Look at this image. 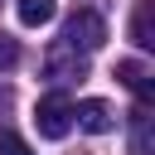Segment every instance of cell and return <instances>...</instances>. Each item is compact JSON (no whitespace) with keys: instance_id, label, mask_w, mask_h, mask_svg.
<instances>
[{"instance_id":"obj_10","label":"cell","mask_w":155,"mask_h":155,"mask_svg":"<svg viewBox=\"0 0 155 155\" xmlns=\"http://www.w3.org/2000/svg\"><path fill=\"white\" fill-rule=\"evenodd\" d=\"M0 155H29V145H24L15 131H0Z\"/></svg>"},{"instance_id":"obj_8","label":"cell","mask_w":155,"mask_h":155,"mask_svg":"<svg viewBox=\"0 0 155 155\" xmlns=\"http://www.w3.org/2000/svg\"><path fill=\"white\" fill-rule=\"evenodd\" d=\"M15 15H19V24L39 29V24L53 19V0H15Z\"/></svg>"},{"instance_id":"obj_3","label":"cell","mask_w":155,"mask_h":155,"mask_svg":"<svg viewBox=\"0 0 155 155\" xmlns=\"http://www.w3.org/2000/svg\"><path fill=\"white\" fill-rule=\"evenodd\" d=\"M116 82H121V87H131V92L140 97V107L155 97V73H150L140 58H121V63H116Z\"/></svg>"},{"instance_id":"obj_9","label":"cell","mask_w":155,"mask_h":155,"mask_svg":"<svg viewBox=\"0 0 155 155\" xmlns=\"http://www.w3.org/2000/svg\"><path fill=\"white\" fill-rule=\"evenodd\" d=\"M15 63H19V44H15L10 34H0V73H10Z\"/></svg>"},{"instance_id":"obj_6","label":"cell","mask_w":155,"mask_h":155,"mask_svg":"<svg viewBox=\"0 0 155 155\" xmlns=\"http://www.w3.org/2000/svg\"><path fill=\"white\" fill-rule=\"evenodd\" d=\"M131 155H155V116H150V107L131 111Z\"/></svg>"},{"instance_id":"obj_7","label":"cell","mask_w":155,"mask_h":155,"mask_svg":"<svg viewBox=\"0 0 155 155\" xmlns=\"http://www.w3.org/2000/svg\"><path fill=\"white\" fill-rule=\"evenodd\" d=\"M131 39H136V48H155V0H136Z\"/></svg>"},{"instance_id":"obj_2","label":"cell","mask_w":155,"mask_h":155,"mask_svg":"<svg viewBox=\"0 0 155 155\" xmlns=\"http://www.w3.org/2000/svg\"><path fill=\"white\" fill-rule=\"evenodd\" d=\"M34 126H39V136L63 140V136H68V126H73V102H68L63 92L39 97V107H34Z\"/></svg>"},{"instance_id":"obj_4","label":"cell","mask_w":155,"mask_h":155,"mask_svg":"<svg viewBox=\"0 0 155 155\" xmlns=\"http://www.w3.org/2000/svg\"><path fill=\"white\" fill-rule=\"evenodd\" d=\"M73 121H78L82 131H92V136H107V131L116 126V111H111L102 97H87V102L73 107Z\"/></svg>"},{"instance_id":"obj_5","label":"cell","mask_w":155,"mask_h":155,"mask_svg":"<svg viewBox=\"0 0 155 155\" xmlns=\"http://www.w3.org/2000/svg\"><path fill=\"white\" fill-rule=\"evenodd\" d=\"M44 73H48V82H73V78H87V63L78 53H68V48H53L48 63H44Z\"/></svg>"},{"instance_id":"obj_1","label":"cell","mask_w":155,"mask_h":155,"mask_svg":"<svg viewBox=\"0 0 155 155\" xmlns=\"http://www.w3.org/2000/svg\"><path fill=\"white\" fill-rule=\"evenodd\" d=\"M107 44V19L97 15V10H73L68 19H63V34H58V48H68V53H92V48H102Z\"/></svg>"}]
</instances>
